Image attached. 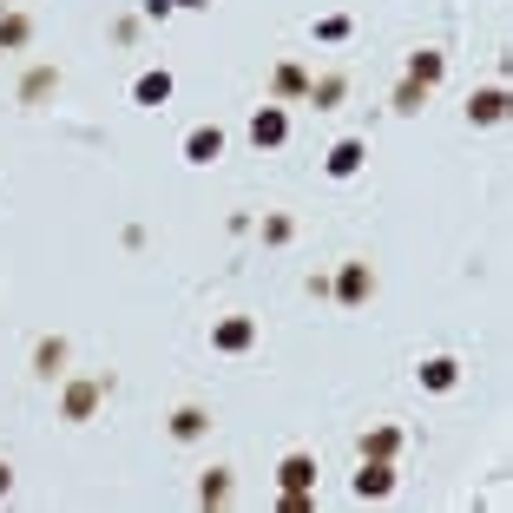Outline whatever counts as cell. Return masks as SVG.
I'll use <instances>...</instances> for the list:
<instances>
[{
	"instance_id": "cell-26",
	"label": "cell",
	"mask_w": 513,
	"mask_h": 513,
	"mask_svg": "<svg viewBox=\"0 0 513 513\" xmlns=\"http://www.w3.org/2000/svg\"><path fill=\"white\" fill-rule=\"evenodd\" d=\"M171 7H211V0H171Z\"/></svg>"
},
{
	"instance_id": "cell-4",
	"label": "cell",
	"mask_w": 513,
	"mask_h": 513,
	"mask_svg": "<svg viewBox=\"0 0 513 513\" xmlns=\"http://www.w3.org/2000/svg\"><path fill=\"white\" fill-rule=\"evenodd\" d=\"M211 349H218V356H244V349H257V316H224V323L211 329Z\"/></svg>"
},
{
	"instance_id": "cell-3",
	"label": "cell",
	"mask_w": 513,
	"mask_h": 513,
	"mask_svg": "<svg viewBox=\"0 0 513 513\" xmlns=\"http://www.w3.org/2000/svg\"><path fill=\"white\" fill-rule=\"evenodd\" d=\"M283 139H290V112H283L277 99H264V106L250 112V145L270 152V145H283Z\"/></svg>"
},
{
	"instance_id": "cell-24",
	"label": "cell",
	"mask_w": 513,
	"mask_h": 513,
	"mask_svg": "<svg viewBox=\"0 0 513 513\" xmlns=\"http://www.w3.org/2000/svg\"><path fill=\"white\" fill-rule=\"evenodd\" d=\"M171 14H178L171 0H145V20H171Z\"/></svg>"
},
{
	"instance_id": "cell-27",
	"label": "cell",
	"mask_w": 513,
	"mask_h": 513,
	"mask_svg": "<svg viewBox=\"0 0 513 513\" xmlns=\"http://www.w3.org/2000/svg\"><path fill=\"white\" fill-rule=\"evenodd\" d=\"M0 7H7V0H0Z\"/></svg>"
},
{
	"instance_id": "cell-25",
	"label": "cell",
	"mask_w": 513,
	"mask_h": 513,
	"mask_svg": "<svg viewBox=\"0 0 513 513\" xmlns=\"http://www.w3.org/2000/svg\"><path fill=\"white\" fill-rule=\"evenodd\" d=\"M7 487H14V467L0 461V500H7Z\"/></svg>"
},
{
	"instance_id": "cell-13",
	"label": "cell",
	"mask_w": 513,
	"mask_h": 513,
	"mask_svg": "<svg viewBox=\"0 0 513 513\" xmlns=\"http://www.w3.org/2000/svg\"><path fill=\"white\" fill-rule=\"evenodd\" d=\"M303 99H310L316 112H336L342 99H349V79H342V73H323V79H310V93H303Z\"/></svg>"
},
{
	"instance_id": "cell-14",
	"label": "cell",
	"mask_w": 513,
	"mask_h": 513,
	"mask_svg": "<svg viewBox=\"0 0 513 513\" xmlns=\"http://www.w3.org/2000/svg\"><path fill=\"white\" fill-rule=\"evenodd\" d=\"M395 454H402V428H389V421H382V428H369V435H362V461H395Z\"/></svg>"
},
{
	"instance_id": "cell-11",
	"label": "cell",
	"mask_w": 513,
	"mask_h": 513,
	"mask_svg": "<svg viewBox=\"0 0 513 513\" xmlns=\"http://www.w3.org/2000/svg\"><path fill=\"white\" fill-rule=\"evenodd\" d=\"M349 487H356V500H382V494L395 487V467H389V461H362V474H356Z\"/></svg>"
},
{
	"instance_id": "cell-8",
	"label": "cell",
	"mask_w": 513,
	"mask_h": 513,
	"mask_svg": "<svg viewBox=\"0 0 513 513\" xmlns=\"http://www.w3.org/2000/svg\"><path fill=\"white\" fill-rule=\"evenodd\" d=\"M165 428H171V441H178V448H191V441H204V435H211V415L185 402V408H178V415L165 421Z\"/></svg>"
},
{
	"instance_id": "cell-15",
	"label": "cell",
	"mask_w": 513,
	"mask_h": 513,
	"mask_svg": "<svg viewBox=\"0 0 513 513\" xmlns=\"http://www.w3.org/2000/svg\"><path fill=\"white\" fill-rule=\"evenodd\" d=\"M441 73H448V60H441L435 47H421L415 60H408V79H415V86H428V93H435V86H441Z\"/></svg>"
},
{
	"instance_id": "cell-23",
	"label": "cell",
	"mask_w": 513,
	"mask_h": 513,
	"mask_svg": "<svg viewBox=\"0 0 513 513\" xmlns=\"http://www.w3.org/2000/svg\"><path fill=\"white\" fill-rule=\"evenodd\" d=\"M290 231H296L290 218H264V244H290Z\"/></svg>"
},
{
	"instance_id": "cell-7",
	"label": "cell",
	"mask_w": 513,
	"mask_h": 513,
	"mask_svg": "<svg viewBox=\"0 0 513 513\" xmlns=\"http://www.w3.org/2000/svg\"><path fill=\"white\" fill-rule=\"evenodd\" d=\"M507 119V86H481L467 93V125H500Z\"/></svg>"
},
{
	"instance_id": "cell-1",
	"label": "cell",
	"mask_w": 513,
	"mask_h": 513,
	"mask_svg": "<svg viewBox=\"0 0 513 513\" xmlns=\"http://www.w3.org/2000/svg\"><path fill=\"white\" fill-rule=\"evenodd\" d=\"M329 296H336L342 310H362V303L375 296V270L362 264V257H349V264H342L336 277H329Z\"/></svg>"
},
{
	"instance_id": "cell-9",
	"label": "cell",
	"mask_w": 513,
	"mask_h": 513,
	"mask_svg": "<svg viewBox=\"0 0 513 513\" xmlns=\"http://www.w3.org/2000/svg\"><path fill=\"white\" fill-rule=\"evenodd\" d=\"M185 158H191V165H218V158H224V132H218V125L185 132Z\"/></svg>"
},
{
	"instance_id": "cell-2",
	"label": "cell",
	"mask_w": 513,
	"mask_h": 513,
	"mask_svg": "<svg viewBox=\"0 0 513 513\" xmlns=\"http://www.w3.org/2000/svg\"><path fill=\"white\" fill-rule=\"evenodd\" d=\"M106 395H112V382H106V375H86V382H66V395H60V415H66V421H93Z\"/></svg>"
},
{
	"instance_id": "cell-21",
	"label": "cell",
	"mask_w": 513,
	"mask_h": 513,
	"mask_svg": "<svg viewBox=\"0 0 513 513\" xmlns=\"http://www.w3.org/2000/svg\"><path fill=\"white\" fill-rule=\"evenodd\" d=\"M421 99H428V86H415V79H402V86H395V112H421Z\"/></svg>"
},
{
	"instance_id": "cell-19",
	"label": "cell",
	"mask_w": 513,
	"mask_h": 513,
	"mask_svg": "<svg viewBox=\"0 0 513 513\" xmlns=\"http://www.w3.org/2000/svg\"><path fill=\"white\" fill-rule=\"evenodd\" d=\"M60 362H66V342H60V336H47L40 349H33V375H47V382L60 375Z\"/></svg>"
},
{
	"instance_id": "cell-18",
	"label": "cell",
	"mask_w": 513,
	"mask_h": 513,
	"mask_svg": "<svg viewBox=\"0 0 513 513\" xmlns=\"http://www.w3.org/2000/svg\"><path fill=\"white\" fill-rule=\"evenodd\" d=\"M33 40V20L27 14H0V53H20Z\"/></svg>"
},
{
	"instance_id": "cell-10",
	"label": "cell",
	"mask_w": 513,
	"mask_h": 513,
	"mask_svg": "<svg viewBox=\"0 0 513 513\" xmlns=\"http://www.w3.org/2000/svg\"><path fill=\"white\" fill-rule=\"evenodd\" d=\"M415 375H421V389H428V395H448L454 382H461V362H454V356H428Z\"/></svg>"
},
{
	"instance_id": "cell-20",
	"label": "cell",
	"mask_w": 513,
	"mask_h": 513,
	"mask_svg": "<svg viewBox=\"0 0 513 513\" xmlns=\"http://www.w3.org/2000/svg\"><path fill=\"white\" fill-rule=\"evenodd\" d=\"M198 500H204V507H224V500H231V474H224V467H211V474H204V487H198Z\"/></svg>"
},
{
	"instance_id": "cell-12",
	"label": "cell",
	"mask_w": 513,
	"mask_h": 513,
	"mask_svg": "<svg viewBox=\"0 0 513 513\" xmlns=\"http://www.w3.org/2000/svg\"><path fill=\"white\" fill-rule=\"evenodd\" d=\"M303 93H310V73H303L296 60H283L277 73H270V99L283 106V99H303Z\"/></svg>"
},
{
	"instance_id": "cell-6",
	"label": "cell",
	"mask_w": 513,
	"mask_h": 513,
	"mask_svg": "<svg viewBox=\"0 0 513 513\" xmlns=\"http://www.w3.org/2000/svg\"><path fill=\"white\" fill-rule=\"evenodd\" d=\"M277 487H283V494H310V487H316V454H303V448H296V454H283Z\"/></svg>"
},
{
	"instance_id": "cell-17",
	"label": "cell",
	"mask_w": 513,
	"mask_h": 513,
	"mask_svg": "<svg viewBox=\"0 0 513 513\" xmlns=\"http://www.w3.org/2000/svg\"><path fill=\"white\" fill-rule=\"evenodd\" d=\"M47 93H60V73H53V66H33V73L20 79V99H27V106H40Z\"/></svg>"
},
{
	"instance_id": "cell-5",
	"label": "cell",
	"mask_w": 513,
	"mask_h": 513,
	"mask_svg": "<svg viewBox=\"0 0 513 513\" xmlns=\"http://www.w3.org/2000/svg\"><path fill=\"white\" fill-rule=\"evenodd\" d=\"M362 165H369V139H336V145H329V158H323L329 178H356Z\"/></svg>"
},
{
	"instance_id": "cell-16",
	"label": "cell",
	"mask_w": 513,
	"mask_h": 513,
	"mask_svg": "<svg viewBox=\"0 0 513 513\" xmlns=\"http://www.w3.org/2000/svg\"><path fill=\"white\" fill-rule=\"evenodd\" d=\"M132 99H139V106H165V99H171V73H165V66H158V73H139Z\"/></svg>"
},
{
	"instance_id": "cell-22",
	"label": "cell",
	"mask_w": 513,
	"mask_h": 513,
	"mask_svg": "<svg viewBox=\"0 0 513 513\" xmlns=\"http://www.w3.org/2000/svg\"><path fill=\"white\" fill-rule=\"evenodd\" d=\"M316 40H349V14H329V20H316Z\"/></svg>"
}]
</instances>
